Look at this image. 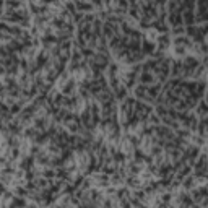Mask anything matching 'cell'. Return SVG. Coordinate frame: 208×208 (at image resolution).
I'll list each match as a JSON object with an SVG mask.
<instances>
[{
  "mask_svg": "<svg viewBox=\"0 0 208 208\" xmlns=\"http://www.w3.org/2000/svg\"><path fill=\"white\" fill-rule=\"evenodd\" d=\"M140 85H150V83H153V73L151 72H146V70H143L142 73H140Z\"/></svg>",
  "mask_w": 208,
  "mask_h": 208,
  "instance_id": "obj_1",
  "label": "cell"
},
{
  "mask_svg": "<svg viewBox=\"0 0 208 208\" xmlns=\"http://www.w3.org/2000/svg\"><path fill=\"white\" fill-rule=\"evenodd\" d=\"M135 98H138V99H148V96H146V86L145 85H138V86L135 88Z\"/></svg>",
  "mask_w": 208,
  "mask_h": 208,
  "instance_id": "obj_2",
  "label": "cell"
},
{
  "mask_svg": "<svg viewBox=\"0 0 208 208\" xmlns=\"http://www.w3.org/2000/svg\"><path fill=\"white\" fill-rule=\"evenodd\" d=\"M156 42H158L159 49H166V47L171 44V39L166 34H161V36H159V39H156Z\"/></svg>",
  "mask_w": 208,
  "mask_h": 208,
  "instance_id": "obj_3",
  "label": "cell"
},
{
  "mask_svg": "<svg viewBox=\"0 0 208 208\" xmlns=\"http://www.w3.org/2000/svg\"><path fill=\"white\" fill-rule=\"evenodd\" d=\"M171 31H172L174 34H176V38H177V36H182L185 33V28L184 26H176V28H171Z\"/></svg>",
  "mask_w": 208,
  "mask_h": 208,
  "instance_id": "obj_4",
  "label": "cell"
}]
</instances>
